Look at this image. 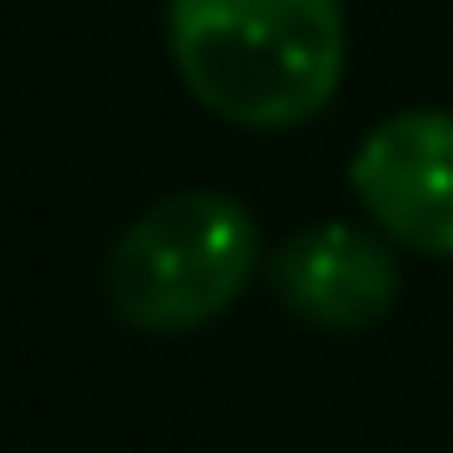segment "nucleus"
<instances>
[{"mask_svg":"<svg viewBox=\"0 0 453 453\" xmlns=\"http://www.w3.org/2000/svg\"><path fill=\"white\" fill-rule=\"evenodd\" d=\"M167 60L226 127L287 134L320 120L347 73L340 0H167Z\"/></svg>","mask_w":453,"mask_h":453,"instance_id":"nucleus-1","label":"nucleus"},{"mask_svg":"<svg viewBox=\"0 0 453 453\" xmlns=\"http://www.w3.org/2000/svg\"><path fill=\"white\" fill-rule=\"evenodd\" d=\"M347 187L394 247L453 260V107H400L373 120L347 160Z\"/></svg>","mask_w":453,"mask_h":453,"instance_id":"nucleus-3","label":"nucleus"},{"mask_svg":"<svg viewBox=\"0 0 453 453\" xmlns=\"http://www.w3.org/2000/svg\"><path fill=\"white\" fill-rule=\"evenodd\" d=\"M267 273L254 207L220 187L160 194L107 247V307L134 334H200Z\"/></svg>","mask_w":453,"mask_h":453,"instance_id":"nucleus-2","label":"nucleus"},{"mask_svg":"<svg viewBox=\"0 0 453 453\" xmlns=\"http://www.w3.org/2000/svg\"><path fill=\"white\" fill-rule=\"evenodd\" d=\"M267 287L313 334H367L400 307V260L373 220H313L267 254Z\"/></svg>","mask_w":453,"mask_h":453,"instance_id":"nucleus-4","label":"nucleus"}]
</instances>
